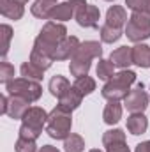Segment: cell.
<instances>
[{
    "label": "cell",
    "mask_w": 150,
    "mask_h": 152,
    "mask_svg": "<svg viewBox=\"0 0 150 152\" xmlns=\"http://www.w3.org/2000/svg\"><path fill=\"white\" fill-rule=\"evenodd\" d=\"M66 37H67V28L62 23H58V21H48L42 27L41 34L36 37L32 50H36L39 53H44V55H48V57L53 58L55 50L58 48V44Z\"/></svg>",
    "instance_id": "cell-1"
},
{
    "label": "cell",
    "mask_w": 150,
    "mask_h": 152,
    "mask_svg": "<svg viewBox=\"0 0 150 152\" xmlns=\"http://www.w3.org/2000/svg\"><path fill=\"white\" fill-rule=\"evenodd\" d=\"M136 81V73L129 69H122L120 73H115L110 81L103 87V97L108 101H120L125 99L131 92V85Z\"/></svg>",
    "instance_id": "cell-2"
},
{
    "label": "cell",
    "mask_w": 150,
    "mask_h": 152,
    "mask_svg": "<svg viewBox=\"0 0 150 152\" xmlns=\"http://www.w3.org/2000/svg\"><path fill=\"white\" fill-rule=\"evenodd\" d=\"M71 126H73V117L71 110L64 108L62 104H57L50 113H48V124H46V133L55 138V140H66L71 134Z\"/></svg>",
    "instance_id": "cell-3"
},
{
    "label": "cell",
    "mask_w": 150,
    "mask_h": 152,
    "mask_svg": "<svg viewBox=\"0 0 150 152\" xmlns=\"http://www.w3.org/2000/svg\"><path fill=\"white\" fill-rule=\"evenodd\" d=\"M44 124H48V113L39 106H30L21 118L20 136L28 140H37L42 133Z\"/></svg>",
    "instance_id": "cell-4"
},
{
    "label": "cell",
    "mask_w": 150,
    "mask_h": 152,
    "mask_svg": "<svg viewBox=\"0 0 150 152\" xmlns=\"http://www.w3.org/2000/svg\"><path fill=\"white\" fill-rule=\"evenodd\" d=\"M5 90L9 92V96L23 97L28 103H36L42 96V87L39 85V81L28 80V78H14V80H11L9 83H5Z\"/></svg>",
    "instance_id": "cell-5"
},
{
    "label": "cell",
    "mask_w": 150,
    "mask_h": 152,
    "mask_svg": "<svg viewBox=\"0 0 150 152\" xmlns=\"http://www.w3.org/2000/svg\"><path fill=\"white\" fill-rule=\"evenodd\" d=\"M125 36L133 42H141L150 37V12H133L127 25Z\"/></svg>",
    "instance_id": "cell-6"
},
{
    "label": "cell",
    "mask_w": 150,
    "mask_h": 152,
    "mask_svg": "<svg viewBox=\"0 0 150 152\" xmlns=\"http://www.w3.org/2000/svg\"><path fill=\"white\" fill-rule=\"evenodd\" d=\"M147 106H149V94L145 92L143 83H136V87L125 97V108L131 113H143Z\"/></svg>",
    "instance_id": "cell-7"
},
{
    "label": "cell",
    "mask_w": 150,
    "mask_h": 152,
    "mask_svg": "<svg viewBox=\"0 0 150 152\" xmlns=\"http://www.w3.org/2000/svg\"><path fill=\"white\" fill-rule=\"evenodd\" d=\"M76 21L79 27L85 28H97L99 27V18H101V11L92 5V4H83L78 11H76Z\"/></svg>",
    "instance_id": "cell-8"
},
{
    "label": "cell",
    "mask_w": 150,
    "mask_h": 152,
    "mask_svg": "<svg viewBox=\"0 0 150 152\" xmlns=\"http://www.w3.org/2000/svg\"><path fill=\"white\" fill-rule=\"evenodd\" d=\"M103 145L106 152H131L125 143V133L122 129H110L103 134Z\"/></svg>",
    "instance_id": "cell-9"
},
{
    "label": "cell",
    "mask_w": 150,
    "mask_h": 152,
    "mask_svg": "<svg viewBox=\"0 0 150 152\" xmlns=\"http://www.w3.org/2000/svg\"><path fill=\"white\" fill-rule=\"evenodd\" d=\"M83 4H87V2H85V0H69V2H62V4H58V5L53 7L50 18L55 20V21H67V20H71L73 16H76V11H78Z\"/></svg>",
    "instance_id": "cell-10"
},
{
    "label": "cell",
    "mask_w": 150,
    "mask_h": 152,
    "mask_svg": "<svg viewBox=\"0 0 150 152\" xmlns=\"http://www.w3.org/2000/svg\"><path fill=\"white\" fill-rule=\"evenodd\" d=\"M103 55V46L97 41H85L78 46L76 53L73 55V58H79V60H88L92 62V58H101Z\"/></svg>",
    "instance_id": "cell-11"
},
{
    "label": "cell",
    "mask_w": 150,
    "mask_h": 152,
    "mask_svg": "<svg viewBox=\"0 0 150 152\" xmlns=\"http://www.w3.org/2000/svg\"><path fill=\"white\" fill-rule=\"evenodd\" d=\"M81 42L78 41V37L71 36V37H66L60 44L58 48L55 50V55H53V60H67V58H73V55L76 53L78 46Z\"/></svg>",
    "instance_id": "cell-12"
},
{
    "label": "cell",
    "mask_w": 150,
    "mask_h": 152,
    "mask_svg": "<svg viewBox=\"0 0 150 152\" xmlns=\"http://www.w3.org/2000/svg\"><path fill=\"white\" fill-rule=\"evenodd\" d=\"M110 60L115 64V67L127 69L131 64H134L133 62V48L131 46H120V48H117L115 51H111Z\"/></svg>",
    "instance_id": "cell-13"
},
{
    "label": "cell",
    "mask_w": 150,
    "mask_h": 152,
    "mask_svg": "<svg viewBox=\"0 0 150 152\" xmlns=\"http://www.w3.org/2000/svg\"><path fill=\"white\" fill-rule=\"evenodd\" d=\"M127 23V14L125 9L122 5H111L106 12V25H110L113 28H124Z\"/></svg>",
    "instance_id": "cell-14"
},
{
    "label": "cell",
    "mask_w": 150,
    "mask_h": 152,
    "mask_svg": "<svg viewBox=\"0 0 150 152\" xmlns=\"http://www.w3.org/2000/svg\"><path fill=\"white\" fill-rule=\"evenodd\" d=\"M30 103L23 97H18V96H9V101H7V115L11 118H23L25 112L30 108L28 106Z\"/></svg>",
    "instance_id": "cell-15"
},
{
    "label": "cell",
    "mask_w": 150,
    "mask_h": 152,
    "mask_svg": "<svg viewBox=\"0 0 150 152\" xmlns=\"http://www.w3.org/2000/svg\"><path fill=\"white\" fill-rule=\"evenodd\" d=\"M0 12H2V16L16 21V20H21L25 9H23V4H20L16 0H0Z\"/></svg>",
    "instance_id": "cell-16"
},
{
    "label": "cell",
    "mask_w": 150,
    "mask_h": 152,
    "mask_svg": "<svg viewBox=\"0 0 150 152\" xmlns=\"http://www.w3.org/2000/svg\"><path fill=\"white\" fill-rule=\"evenodd\" d=\"M83 97H85V96L76 88L74 85H71V87L67 88V92L58 99V104H62L64 108H67V110H71V112H73V110H76V108L81 104Z\"/></svg>",
    "instance_id": "cell-17"
},
{
    "label": "cell",
    "mask_w": 150,
    "mask_h": 152,
    "mask_svg": "<svg viewBox=\"0 0 150 152\" xmlns=\"http://www.w3.org/2000/svg\"><path fill=\"white\" fill-rule=\"evenodd\" d=\"M147 127H149V120L143 113H131L127 117V129L131 134L140 136L147 131Z\"/></svg>",
    "instance_id": "cell-18"
},
{
    "label": "cell",
    "mask_w": 150,
    "mask_h": 152,
    "mask_svg": "<svg viewBox=\"0 0 150 152\" xmlns=\"http://www.w3.org/2000/svg\"><path fill=\"white\" fill-rule=\"evenodd\" d=\"M133 62L143 69L150 67V46L141 44V42L133 46Z\"/></svg>",
    "instance_id": "cell-19"
},
{
    "label": "cell",
    "mask_w": 150,
    "mask_h": 152,
    "mask_svg": "<svg viewBox=\"0 0 150 152\" xmlns=\"http://www.w3.org/2000/svg\"><path fill=\"white\" fill-rule=\"evenodd\" d=\"M55 5H58L57 0H36L32 5V14L39 20H48Z\"/></svg>",
    "instance_id": "cell-20"
},
{
    "label": "cell",
    "mask_w": 150,
    "mask_h": 152,
    "mask_svg": "<svg viewBox=\"0 0 150 152\" xmlns=\"http://www.w3.org/2000/svg\"><path fill=\"white\" fill-rule=\"evenodd\" d=\"M71 87V83H69V80L66 78V76H53L51 80H50V85H48V88H50V92H51V96H55L57 99H60L66 92H67V88Z\"/></svg>",
    "instance_id": "cell-21"
},
{
    "label": "cell",
    "mask_w": 150,
    "mask_h": 152,
    "mask_svg": "<svg viewBox=\"0 0 150 152\" xmlns=\"http://www.w3.org/2000/svg\"><path fill=\"white\" fill-rule=\"evenodd\" d=\"M122 118V104L118 103V101H110L108 104H106V108H104V112H103V120L106 122V124H117L118 120Z\"/></svg>",
    "instance_id": "cell-22"
},
{
    "label": "cell",
    "mask_w": 150,
    "mask_h": 152,
    "mask_svg": "<svg viewBox=\"0 0 150 152\" xmlns=\"http://www.w3.org/2000/svg\"><path fill=\"white\" fill-rule=\"evenodd\" d=\"M64 149H66V152H83L85 151V140L79 134H69L64 140Z\"/></svg>",
    "instance_id": "cell-23"
},
{
    "label": "cell",
    "mask_w": 150,
    "mask_h": 152,
    "mask_svg": "<svg viewBox=\"0 0 150 152\" xmlns=\"http://www.w3.org/2000/svg\"><path fill=\"white\" fill-rule=\"evenodd\" d=\"M20 71H21V76H23V78L36 80V81L42 80V76H44V71H42V69H39L37 66H34L30 60H28V62H25V64H21Z\"/></svg>",
    "instance_id": "cell-24"
},
{
    "label": "cell",
    "mask_w": 150,
    "mask_h": 152,
    "mask_svg": "<svg viewBox=\"0 0 150 152\" xmlns=\"http://www.w3.org/2000/svg\"><path fill=\"white\" fill-rule=\"evenodd\" d=\"M115 75V64L111 60H104V58H99V64H97V76L104 81H110Z\"/></svg>",
    "instance_id": "cell-25"
},
{
    "label": "cell",
    "mask_w": 150,
    "mask_h": 152,
    "mask_svg": "<svg viewBox=\"0 0 150 152\" xmlns=\"http://www.w3.org/2000/svg\"><path fill=\"white\" fill-rule=\"evenodd\" d=\"M120 37H122V30L120 28H113V27L106 25V23L101 27V41L103 42L113 44V42H117Z\"/></svg>",
    "instance_id": "cell-26"
},
{
    "label": "cell",
    "mask_w": 150,
    "mask_h": 152,
    "mask_svg": "<svg viewBox=\"0 0 150 152\" xmlns=\"http://www.w3.org/2000/svg\"><path fill=\"white\" fill-rule=\"evenodd\" d=\"M30 62H32L34 66H37L39 69L46 71V69L51 67V64H53L55 60H53L51 57L44 55V53H39V51H36V50H32V53H30Z\"/></svg>",
    "instance_id": "cell-27"
},
{
    "label": "cell",
    "mask_w": 150,
    "mask_h": 152,
    "mask_svg": "<svg viewBox=\"0 0 150 152\" xmlns=\"http://www.w3.org/2000/svg\"><path fill=\"white\" fill-rule=\"evenodd\" d=\"M74 87L83 94V96H88V94H92V92L95 90V81L87 75V76H81V78H76Z\"/></svg>",
    "instance_id": "cell-28"
},
{
    "label": "cell",
    "mask_w": 150,
    "mask_h": 152,
    "mask_svg": "<svg viewBox=\"0 0 150 152\" xmlns=\"http://www.w3.org/2000/svg\"><path fill=\"white\" fill-rule=\"evenodd\" d=\"M14 149H16V152H37V145H36V140H28V138L20 136Z\"/></svg>",
    "instance_id": "cell-29"
},
{
    "label": "cell",
    "mask_w": 150,
    "mask_h": 152,
    "mask_svg": "<svg viewBox=\"0 0 150 152\" xmlns=\"http://www.w3.org/2000/svg\"><path fill=\"white\" fill-rule=\"evenodd\" d=\"M2 32V57L5 58L7 51H9V44H11V37H12V28L9 25H2L0 27Z\"/></svg>",
    "instance_id": "cell-30"
},
{
    "label": "cell",
    "mask_w": 150,
    "mask_h": 152,
    "mask_svg": "<svg viewBox=\"0 0 150 152\" xmlns=\"http://www.w3.org/2000/svg\"><path fill=\"white\" fill-rule=\"evenodd\" d=\"M11 80H14V66L2 60V64H0V81L9 83Z\"/></svg>",
    "instance_id": "cell-31"
},
{
    "label": "cell",
    "mask_w": 150,
    "mask_h": 152,
    "mask_svg": "<svg viewBox=\"0 0 150 152\" xmlns=\"http://www.w3.org/2000/svg\"><path fill=\"white\" fill-rule=\"evenodd\" d=\"M125 5L133 12H149V0H125Z\"/></svg>",
    "instance_id": "cell-32"
},
{
    "label": "cell",
    "mask_w": 150,
    "mask_h": 152,
    "mask_svg": "<svg viewBox=\"0 0 150 152\" xmlns=\"http://www.w3.org/2000/svg\"><path fill=\"white\" fill-rule=\"evenodd\" d=\"M134 152H150V140L149 142H141V143H138Z\"/></svg>",
    "instance_id": "cell-33"
},
{
    "label": "cell",
    "mask_w": 150,
    "mask_h": 152,
    "mask_svg": "<svg viewBox=\"0 0 150 152\" xmlns=\"http://www.w3.org/2000/svg\"><path fill=\"white\" fill-rule=\"evenodd\" d=\"M7 101H9V97H7V96H0V103H2L0 113H2V115H7Z\"/></svg>",
    "instance_id": "cell-34"
},
{
    "label": "cell",
    "mask_w": 150,
    "mask_h": 152,
    "mask_svg": "<svg viewBox=\"0 0 150 152\" xmlns=\"http://www.w3.org/2000/svg\"><path fill=\"white\" fill-rule=\"evenodd\" d=\"M39 152H60L57 147H51V145H42L41 149H39Z\"/></svg>",
    "instance_id": "cell-35"
},
{
    "label": "cell",
    "mask_w": 150,
    "mask_h": 152,
    "mask_svg": "<svg viewBox=\"0 0 150 152\" xmlns=\"http://www.w3.org/2000/svg\"><path fill=\"white\" fill-rule=\"evenodd\" d=\"M16 2H20V4H23V5H25V4H27L28 0H16Z\"/></svg>",
    "instance_id": "cell-36"
},
{
    "label": "cell",
    "mask_w": 150,
    "mask_h": 152,
    "mask_svg": "<svg viewBox=\"0 0 150 152\" xmlns=\"http://www.w3.org/2000/svg\"><path fill=\"white\" fill-rule=\"evenodd\" d=\"M90 152H101V151H97V149H92V151H90Z\"/></svg>",
    "instance_id": "cell-37"
},
{
    "label": "cell",
    "mask_w": 150,
    "mask_h": 152,
    "mask_svg": "<svg viewBox=\"0 0 150 152\" xmlns=\"http://www.w3.org/2000/svg\"><path fill=\"white\" fill-rule=\"evenodd\" d=\"M149 12H150V0H149Z\"/></svg>",
    "instance_id": "cell-38"
},
{
    "label": "cell",
    "mask_w": 150,
    "mask_h": 152,
    "mask_svg": "<svg viewBox=\"0 0 150 152\" xmlns=\"http://www.w3.org/2000/svg\"><path fill=\"white\" fill-rule=\"evenodd\" d=\"M106 2H115V0H106Z\"/></svg>",
    "instance_id": "cell-39"
}]
</instances>
